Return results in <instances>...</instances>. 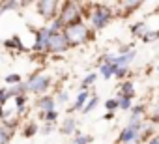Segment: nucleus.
Segmentation results:
<instances>
[{
    "mask_svg": "<svg viewBox=\"0 0 159 144\" xmlns=\"http://www.w3.org/2000/svg\"><path fill=\"white\" fill-rule=\"evenodd\" d=\"M84 6L79 4V2H62L60 6V13H58V19L60 23L67 28V26H73V25H79L83 23V10Z\"/></svg>",
    "mask_w": 159,
    "mask_h": 144,
    "instance_id": "7ed1b4c3",
    "label": "nucleus"
},
{
    "mask_svg": "<svg viewBox=\"0 0 159 144\" xmlns=\"http://www.w3.org/2000/svg\"><path fill=\"white\" fill-rule=\"evenodd\" d=\"M129 114H131V116H144V114H146V105H142V103L133 105L131 110H129Z\"/></svg>",
    "mask_w": 159,
    "mask_h": 144,
    "instance_id": "c756f323",
    "label": "nucleus"
},
{
    "mask_svg": "<svg viewBox=\"0 0 159 144\" xmlns=\"http://www.w3.org/2000/svg\"><path fill=\"white\" fill-rule=\"evenodd\" d=\"M39 118H41L45 124H52V125H54V122L58 120V110H51V112H47V114L39 112Z\"/></svg>",
    "mask_w": 159,
    "mask_h": 144,
    "instance_id": "a878e982",
    "label": "nucleus"
},
{
    "mask_svg": "<svg viewBox=\"0 0 159 144\" xmlns=\"http://www.w3.org/2000/svg\"><path fill=\"white\" fill-rule=\"evenodd\" d=\"M116 79H120L122 83H124V79L127 77V67H118V71H116V75H114Z\"/></svg>",
    "mask_w": 159,
    "mask_h": 144,
    "instance_id": "72a5a7b5",
    "label": "nucleus"
},
{
    "mask_svg": "<svg viewBox=\"0 0 159 144\" xmlns=\"http://www.w3.org/2000/svg\"><path fill=\"white\" fill-rule=\"evenodd\" d=\"M4 83H6L8 86H17V84L23 83V77H21V73H8V75L4 77Z\"/></svg>",
    "mask_w": 159,
    "mask_h": 144,
    "instance_id": "4be33fe9",
    "label": "nucleus"
},
{
    "mask_svg": "<svg viewBox=\"0 0 159 144\" xmlns=\"http://www.w3.org/2000/svg\"><path fill=\"white\" fill-rule=\"evenodd\" d=\"M139 137H140V131L139 129L125 125L120 131V135H118V144H133V142H139Z\"/></svg>",
    "mask_w": 159,
    "mask_h": 144,
    "instance_id": "9d476101",
    "label": "nucleus"
},
{
    "mask_svg": "<svg viewBox=\"0 0 159 144\" xmlns=\"http://www.w3.org/2000/svg\"><path fill=\"white\" fill-rule=\"evenodd\" d=\"M51 84H52V77L47 75V73H32L28 79H26V86H28V94H34L36 97H41V96H47V92L51 90Z\"/></svg>",
    "mask_w": 159,
    "mask_h": 144,
    "instance_id": "20e7f679",
    "label": "nucleus"
},
{
    "mask_svg": "<svg viewBox=\"0 0 159 144\" xmlns=\"http://www.w3.org/2000/svg\"><path fill=\"white\" fill-rule=\"evenodd\" d=\"M116 8H118V15L120 17H129L133 11H137L140 6H142V2H140V0H124V2H116L114 4Z\"/></svg>",
    "mask_w": 159,
    "mask_h": 144,
    "instance_id": "6e6552de",
    "label": "nucleus"
},
{
    "mask_svg": "<svg viewBox=\"0 0 159 144\" xmlns=\"http://www.w3.org/2000/svg\"><path fill=\"white\" fill-rule=\"evenodd\" d=\"M148 32H150V28H148V25H146L144 21L135 23V25L131 26V36H133V38H137V39H142Z\"/></svg>",
    "mask_w": 159,
    "mask_h": 144,
    "instance_id": "a211bd4d",
    "label": "nucleus"
},
{
    "mask_svg": "<svg viewBox=\"0 0 159 144\" xmlns=\"http://www.w3.org/2000/svg\"><path fill=\"white\" fill-rule=\"evenodd\" d=\"M116 71H118L116 65H112V64H105V62H99V73H101V77H103L105 81L112 79V77L116 75Z\"/></svg>",
    "mask_w": 159,
    "mask_h": 144,
    "instance_id": "f3484780",
    "label": "nucleus"
},
{
    "mask_svg": "<svg viewBox=\"0 0 159 144\" xmlns=\"http://www.w3.org/2000/svg\"><path fill=\"white\" fill-rule=\"evenodd\" d=\"M155 133H157V129H155V125H152V124H148L146 122V125H144V129L140 131V137H139V142L140 144H148L153 137H155Z\"/></svg>",
    "mask_w": 159,
    "mask_h": 144,
    "instance_id": "2eb2a0df",
    "label": "nucleus"
},
{
    "mask_svg": "<svg viewBox=\"0 0 159 144\" xmlns=\"http://www.w3.org/2000/svg\"><path fill=\"white\" fill-rule=\"evenodd\" d=\"M25 6H28V2H15V0H10V2L2 4V13L10 11V10H19V8H25Z\"/></svg>",
    "mask_w": 159,
    "mask_h": 144,
    "instance_id": "5701e85b",
    "label": "nucleus"
},
{
    "mask_svg": "<svg viewBox=\"0 0 159 144\" xmlns=\"http://www.w3.org/2000/svg\"><path fill=\"white\" fill-rule=\"evenodd\" d=\"M60 6L62 2H56V0H39V2H36V11L45 23L51 25L54 19H58Z\"/></svg>",
    "mask_w": 159,
    "mask_h": 144,
    "instance_id": "39448f33",
    "label": "nucleus"
},
{
    "mask_svg": "<svg viewBox=\"0 0 159 144\" xmlns=\"http://www.w3.org/2000/svg\"><path fill=\"white\" fill-rule=\"evenodd\" d=\"M4 47L8 51H15V52H26V51H30L26 45H23V39L17 34L11 36V38H8V39H4Z\"/></svg>",
    "mask_w": 159,
    "mask_h": 144,
    "instance_id": "f8f14e48",
    "label": "nucleus"
},
{
    "mask_svg": "<svg viewBox=\"0 0 159 144\" xmlns=\"http://www.w3.org/2000/svg\"><path fill=\"white\" fill-rule=\"evenodd\" d=\"M54 99H56V103H60V105H67V101H69V92H67V90H58L56 96H54Z\"/></svg>",
    "mask_w": 159,
    "mask_h": 144,
    "instance_id": "c85d7f7f",
    "label": "nucleus"
},
{
    "mask_svg": "<svg viewBox=\"0 0 159 144\" xmlns=\"http://www.w3.org/2000/svg\"><path fill=\"white\" fill-rule=\"evenodd\" d=\"M98 105H99V97H98L96 94H92V97L88 99V103H86V107L83 109V114H90V112H92V110H94V109H96Z\"/></svg>",
    "mask_w": 159,
    "mask_h": 144,
    "instance_id": "393cba45",
    "label": "nucleus"
},
{
    "mask_svg": "<svg viewBox=\"0 0 159 144\" xmlns=\"http://www.w3.org/2000/svg\"><path fill=\"white\" fill-rule=\"evenodd\" d=\"M112 118H114V112H107V114L103 116V120H107V122H109V120H112Z\"/></svg>",
    "mask_w": 159,
    "mask_h": 144,
    "instance_id": "c9c22d12",
    "label": "nucleus"
},
{
    "mask_svg": "<svg viewBox=\"0 0 159 144\" xmlns=\"http://www.w3.org/2000/svg\"><path fill=\"white\" fill-rule=\"evenodd\" d=\"M94 142V137L88 135V133H75L73 135V144H92Z\"/></svg>",
    "mask_w": 159,
    "mask_h": 144,
    "instance_id": "412c9836",
    "label": "nucleus"
},
{
    "mask_svg": "<svg viewBox=\"0 0 159 144\" xmlns=\"http://www.w3.org/2000/svg\"><path fill=\"white\" fill-rule=\"evenodd\" d=\"M10 101V96H8V88H0V107L6 109V103Z\"/></svg>",
    "mask_w": 159,
    "mask_h": 144,
    "instance_id": "473e14b6",
    "label": "nucleus"
},
{
    "mask_svg": "<svg viewBox=\"0 0 159 144\" xmlns=\"http://www.w3.org/2000/svg\"><path fill=\"white\" fill-rule=\"evenodd\" d=\"M148 144H159V135H155V137H153V138H152Z\"/></svg>",
    "mask_w": 159,
    "mask_h": 144,
    "instance_id": "e433bc0d",
    "label": "nucleus"
},
{
    "mask_svg": "<svg viewBox=\"0 0 159 144\" xmlns=\"http://www.w3.org/2000/svg\"><path fill=\"white\" fill-rule=\"evenodd\" d=\"M96 81H98V73H88V75L83 79V83H81V90H90V86H92Z\"/></svg>",
    "mask_w": 159,
    "mask_h": 144,
    "instance_id": "b1692460",
    "label": "nucleus"
},
{
    "mask_svg": "<svg viewBox=\"0 0 159 144\" xmlns=\"http://www.w3.org/2000/svg\"><path fill=\"white\" fill-rule=\"evenodd\" d=\"M135 84H133V81H124V83H120V86H118V96L116 97H129V99H133L135 97Z\"/></svg>",
    "mask_w": 159,
    "mask_h": 144,
    "instance_id": "4468645a",
    "label": "nucleus"
},
{
    "mask_svg": "<svg viewBox=\"0 0 159 144\" xmlns=\"http://www.w3.org/2000/svg\"><path fill=\"white\" fill-rule=\"evenodd\" d=\"M52 129H54V125H52V124H45V125H43V129H41V133H43V135H49Z\"/></svg>",
    "mask_w": 159,
    "mask_h": 144,
    "instance_id": "f704fd0d",
    "label": "nucleus"
},
{
    "mask_svg": "<svg viewBox=\"0 0 159 144\" xmlns=\"http://www.w3.org/2000/svg\"><path fill=\"white\" fill-rule=\"evenodd\" d=\"M2 4H4V2H0V15H2Z\"/></svg>",
    "mask_w": 159,
    "mask_h": 144,
    "instance_id": "58836bf2",
    "label": "nucleus"
},
{
    "mask_svg": "<svg viewBox=\"0 0 159 144\" xmlns=\"http://www.w3.org/2000/svg\"><path fill=\"white\" fill-rule=\"evenodd\" d=\"M36 109L39 110V112H43V114H47V112H51V110H56V99H54V96H41V97H36Z\"/></svg>",
    "mask_w": 159,
    "mask_h": 144,
    "instance_id": "1a4fd4ad",
    "label": "nucleus"
},
{
    "mask_svg": "<svg viewBox=\"0 0 159 144\" xmlns=\"http://www.w3.org/2000/svg\"><path fill=\"white\" fill-rule=\"evenodd\" d=\"M64 36H66L69 47L73 49V47H79V45H84V43L92 41L94 36H96V32L83 21V23H79V25H73V26L64 28Z\"/></svg>",
    "mask_w": 159,
    "mask_h": 144,
    "instance_id": "f03ea898",
    "label": "nucleus"
},
{
    "mask_svg": "<svg viewBox=\"0 0 159 144\" xmlns=\"http://www.w3.org/2000/svg\"><path fill=\"white\" fill-rule=\"evenodd\" d=\"M103 107L107 109V112H114V110H118V109H120V103H118V99H116V97H109V99L103 103Z\"/></svg>",
    "mask_w": 159,
    "mask_h": 144,
    "instance_id": "bb28decb",
    "label": "nucleus"
},
{
    "mask_svg": "<svg viewBox=\"0 0 159 144\" xmlns=\"http://www.w3.org/2000/svg\"><path fill=\"white\" fill-rule=\"evenodd\" d=\"M13 135H15V129H11L4 122H0V144H10Z\"/></svg>",
    "mask_w": 159,
    "mask_h": 144,
    "instance_id": "dca6fc26",
    "label": "nucleus"
},
{
    "mask_svg": "<svg viewBox=\"0 0 159 144\" xmlns=\"http://www.w3.org/2000/svg\"><path fill=\"white\" fill-rule=\"evenodd\" d=\"M157 73H159V65H157Z\"/></svg>",
    "mask_w": 159,
    "mask_h": 144,
    "instance_id": "a19ab883",
    "label": "nucleus"
},
{
    "mask_svg": "<svg viewBox=\"0 0 159 144\" xmlns=\"http://www.w3.org/2000/svg\"><path fill=\"white\" fill-rule=\"evenodd\" d=\"M140 41H142V43H153V41H159V30L150 28V32H148Z\"/></svg>",
    "mask_w": 159,
    "mask_h": 144,
    "instance_id": "cd10ccee",
    "label": "nucleus"
},
{
    "mask_svg": "<svg viewBox=\"0 0 159 144\" xmlns=\"http://www.w3.org/2000/svg\"><path fill=\"white\" fill-rule=\"evenodd\" d=\"M32 32H34V43H32V47H30V51L32 52H38V54H47V49H49V39H51V30H49V26L45 25V26H41V28H30Z\"/></svg>",
    "mask_w": 159,
    "mask_h": 144,
    "instance_id": "423d86ee",
    "label": "nucleus"
},
{
    "mask_svg": "<svg viewBox=\"0 0 159 144\" xmlns=\"http://www.w3.org/2000/svg\"><path fill=\"white\" fill-rule=\"evenodd\" d=\"M77 127H79V120L75 118V116H67V118H64V122H62V125H60V133L62 135H75L77 133Z\"/></svg>",
    "mask_w": 159,
    "mask_h": 144,
    "instance_id": "ddd939ff",
    "label": "nucleus"
},
{
    "mask_svg": "<svg viewBox=\"0 0 159 144\" xmlns=\"http://www.w3.org/2000/svg\"><path fill=\"white\" fill-rule=\"evenodd\" d=\"M28 94V86H26V81H23L21 84L13 86V88H8V96L10 99H15L17 96H26Z\"/></svg>",
    "mask_w": 159,
    "mask_h": 144,
    "instance_id": "6ab92c4d",
    "label": "nucleus"
},
{
    "mask_svg": "<svg viewBox=\"0 0 159 144\" xmlns=\"http://www.w3.org/2000/svg\"><path fill=\"white\" fill-rule=\"evenodd\" d=\"M116 17V11L109 6V4H92L90 8V25H92V30L94 32H99L103 28H107L112 19Z\"/></svg>",
    "mask_w": 159,
    "mask_h": 144,
    "instance_id": "f257e3e1",
    "label": "nucleus"
},
{
    "mask_svg": "<svg viewBox=\"0 0 159 144\" xmlns=\"http://www.w3.org/2000/svg\"><path fill=\"white\" fill-rule=\"evenodd\" d=\"M131 51H135V43H122L118 47V54H127Z\"/></svg>",
    "mask_w": 159,
    "mask_h": 144,
    "instance_id": "2f4dec72",
    "label": "nucleus"
},
{
    "mask_svg": "<svg viewBox=\"0 0 159 144\" xmlns=\"http://www.w3.org/2000/svg\"><path fill=\"white\" fill-rule=\"evenodd\" d=\"M0 120H4V107H0Z\"/></svg>",
    "mask_w": 159,
    "mask_h": 144,
    "instance_id": "4c0bfd02",
    "label": "nucleus"
},
{
    "mask_svg": "<svg viewBox=\"0 0 159 144\" xmlns=\"http://www.w3.org/2000/svg\"><path fill=\"white\" fill-rule=\"evenodd\" d=\"M155 13H159V6H157V10H155Z\"/></svg>",
    "mask_w": 159,
    "mask_h": 144,
    "instance_id": "ea45409f",
    "label": "nucleus"
},
{
    "mask_svg": "<svg viewBox=\"0 0 159 144\" xmlns=\"http://www.w3.org/2000/svg\"><path fill=\"white\" fill-rule=\"evenodd\" d=\"M67 49H71V47H69V43H67V39H66V36H64V32H60V34H52V36H51L47 54L58 56V54H64Z\"/></svg>",
    "mask_w": 159,
    "mask_h": 144,
    "instance_id": "0eeeda50",
    "label": "nucleus"
},
{
    "mask_svg": "<svg viewBox=\"0 0 159 144\" xmlns=\"http://www.w3.org/2000/svg\"><path fill=\"white\" fill-rule=\"evenodd\" d=\"M90 97H92L90 90H81V92H79V94H77V97H75V103L67 107L69 116H71L73 112H77V110H83V109L86 107V103H88V99H90Z\"/></svg>",
    "mask_w": 159,
    "mask_h": 144,
    "instance_id": "9b49d317",
    "label": "nucleus"
},
{
    "mask_svg": "<svg viewBox=\"0 0 159 144\" xmlns=\"http://www.w3.org/2000/svg\"><path fill=\"white\" fill-rule=\"evenodd\" d=\"M116 99H118L122 110H125V112L131 110V107H133V99H129V97H116Z\"/></svg>",
    "mask_w": 159,
    "mask_h": 144,
    "instance_id": "7c9ffc66",
    "label": "nucleus"
},
{
    "mask_svg": "<svg viewBox=\"0 0 159 144\" xmlns=\"http://www.w3.org/2000/svg\"><path fill=\"white\" fill-rule=\"evenodd\" d=\"M38 131H39V125L36 122H28V124L23 125V133L21 135H23V138H32Z\"/></svg>",
    "mask_w": 159,
    "mask_h": 144,
    "instance_id": "aec40b11",
    "label": "nucleus"
}]
</instances>
